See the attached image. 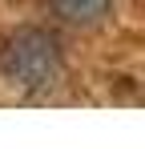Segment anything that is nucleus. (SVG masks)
I'll return each instance as SVG.
<instances>
[{
  "label": "nucleus",
  "instance_id": "obj_2",
  "mask_svg": "<svg viewBox=\"0 0 145 149\" xmlns=\"http://www.w3.org/2000/svg\"><path fill=\"white\" fill-rule=\"evenodd\" d=\"M48 8L65 24H101L113 8V0H48Z\"/></svg>",
  "mask_w": 145,
  "mask_h": 149
},
{
  "label": "nucleus",
  "instance_id": "obj_1",
  "mask_svg": "<svg viewBox=\"0 0 145 149\" xmlns=\"http://www.w3.org/2000/svg\"><path fill=\"white\" fill-rule=\"evenodd\" d=\"M61 69H65V52H61V40L48 28H32V24L16 28L0 45V73L16 89L45 93L61 81Z\"/></svg>",
  "mask_w": 145,
  "mask_h": 149
}]
</instances>
